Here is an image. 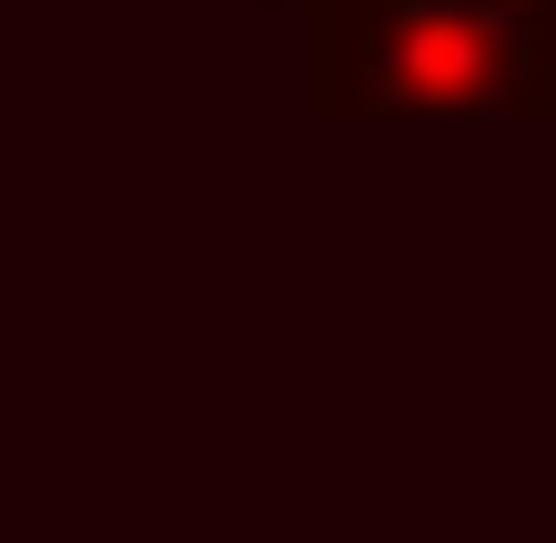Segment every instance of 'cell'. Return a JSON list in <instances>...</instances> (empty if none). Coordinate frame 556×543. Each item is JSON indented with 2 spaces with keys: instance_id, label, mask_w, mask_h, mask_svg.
Returning <instances> with one entry per match:
<instances>
[{
  "instance_id": "cell-1",
  "label": "cell",
  "mask_w": 556,
  "mask_h": 543,
  "mask_svg": "<svg viewBox=\"0 0 556 543\" xmlns=\"http://www.w3.org/2000/svg\"><path fill=\"white\" fill-rule=\"evenodd\" d=\"M324 117H556V0H311Z\"/></svg>"
}]
</instances>
